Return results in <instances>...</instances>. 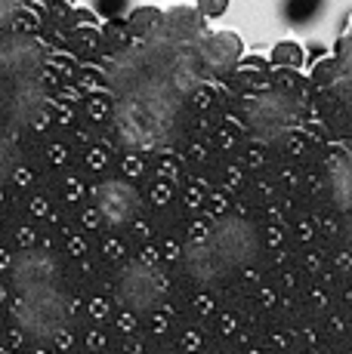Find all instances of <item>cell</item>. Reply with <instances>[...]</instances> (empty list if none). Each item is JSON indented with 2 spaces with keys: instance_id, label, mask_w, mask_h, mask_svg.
I'll use <instances>...</instances> for the list:
<instances>
[{
  "instance_id": "cell-1",
  "label": "cell",
  "mask_w": 352,
  "mask_h": 354,
  "mask_svg": "<svg viewBox=\"0 0 352 354\" xmlns=\"http://www.w3.org/2000/svg\"><path fill=\"white\" fill-rule=\"evenodd\" d=\"M161 292L164 287H161L158 271L146 268V265H133L121 277V302L133 311H148L161 299Z\"/></svg>"
},
{
  "instance_id": "cell-2",
  "label": "cell",
  "mask_w": 352,
  "mask_h": 354,
  "mask_svg": "<svg viewBox=\"0 0 352 354\" xmlns=\"http://www.w3.org/2000/svg\"><path fill=\"white\" fill-rule=\"evenodd\" d=\"M19 321H22V326L31 333V336L46 339V336H53V333L62 330L65 308H62V302H59V299L37 296V299H31L28 308L19 315Z\"/></svg>"
},
{
  "instance_id": "cell-3",
  "label": "cell",
  "mask_w": 352,
  "mask_h": 354,
  "mask_svg": "<svg viewBox=\"0 0 352 354\" xmlns=\"http://www.w3.org/2000/svg\"><path fill=\"white\" fill-rule=\"evenodd\" d=\"M16 277H19V283L28 290H46L53 281V265L44 262V259H37V256H28L19 262Z\"/></svg>"
},
{
  "instance_id": "cell-4",
  "label": "cell",
  "mask_w": 352,
  "mask_h": 354,
  "mask_svg": "<svg viewBox=\"0 0 352 354\" xmlns=\"http://www.w3.org/2000/svg\"><path fill=\"white\" fill-rule=\"evenodd\" d=\"M324 3L328 0H284L281 3V16L288 25H297V28H306L313 25L318 16H322Z\"/></svg>"
},
{
  "instance_id": "cell-5",
  "label": "cell",
  "mask_w": 352,
  "mask_h": 354,
  "mask_svg": "<svg viewBox=\"0 0 352 354\" xmlns=\"http://www.w3.org/2000/svg\"><path fill=\"white\" fill-rule=\"evenodd\" d=\"M93 6H96L99 16L105 19H118L127 12V6H130V0H93Z\"/></svg>"
},
{
  "instance_id": "cell-6",
  "label": "cell",
  "mask_w": 352,
  "mask_h": 354,
  "mask_svg": "<svg viewBox=\"0 0 352 354\" xmlns=\"http://www.w3.org/2000/svg\"><path fill=\"white\" fill-rule=\"evenodd\" d=\"M198 10L204 12V16H226V10H229V0H198Z\"/></svg>"
},
{
  "instance_id": "cell-7",
  "label": "cell",
  "mask_w": 352,
  "mask_h": 354,
  "mask_svg": "<svg viewBox=\"0 0 352 354\" xmlns=\"http://www.w3.org/2000/svg\"><path fill=\"white\" fill-rule=\"evenodd\" d=\"M290 59H300L297 46H281V50H275V62H290Z\"/></svg>"
}]
</instances>
